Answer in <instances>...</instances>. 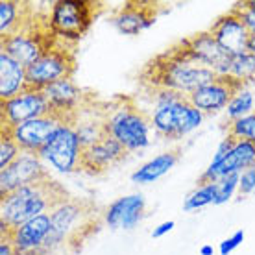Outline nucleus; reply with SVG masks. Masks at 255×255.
I'll return each instance as SVG.
<instances>
[{
    "label": "nucleus",
    "instance_id": "nucleus-16",
    "mask_svg": "<svg viewBox=\"0 0 255 255\" xmlns=\"http://www.w3.org/2000/svg\"><path fill=\"white\" fill-rule=\"evenodd\" d=\"M252 166H255V144L250 140H235L230 153L220 163H211L200 176L198 183H215L226 176L243 174Z\"/></svg>",
    "mask_w": 255,
    "mask_h": 255
},
{
    "label": "nucleus",
    "instance_id": "nucleus-4",
    "mask_svg": "<svg viewBox=\"0 0 255 255\" xmlns=\"http://www.w3.org/2000/svg\"><path fill=\"white\" fill-rule=\"evenodd\" d=\"M95 211L96 207H93L89 202L76 198H69L67 202L54 207L50 211L52 230L43 246V254L52 255L67 243H76L78 239L83 241L87 237L85 230L89 228V217Z\"/></svg>",
    "mask_w": 255,
    "mask_h": 255
},
{
    "label": "nucleus",
    "instance_id": "nucleus-25",
    "mask_svg": "<svg viewBox=\"0 0 255 255\" xmlns=\"http://www.w3.org/2000/svg\"><path fill=\"white\" fill-rule=\"evenodd\" d=\"M228 78H231L233 82L239 85L246 87L248 83L255 80V54L254 52H244L239 56H233L230 63V72Z\"/></svg>",
    "mask_w": 255,
    "mask_h": 255
},
{
    "label": "nucleus",
    "instance_id": "nucleus-11",
    "mask_svg": "<svg viewBox=\"0 0 255 255\" xmlns=\"http://www.w3.org/2000/svg\"><path fill=\"white\" fill-rule=\"evenodd\" d=\"M50 115V106L43 91L28 89L26 87L20 95L9 100L0 102V122L2 129H11L22 122L41 119Z\"/></svg>",
    "mask_w": 255,
    "mask_h": 255
},
{
    "label": "nucleus",
    "instance_id": "nucleus-38",
    "mask_svg": "<svg viewBox=\"0 0 255 255\" xmlns=\"http://www.w3.org/2000/svg\"><path fill=\"white\" fill-rule=\"evenodd\" d=\"M200 255H215V248H213L211 244H204V246L200 248Z\"/></svg>",
    "mask_w": 255,
    "mask_h": 255
},
{
    "label": "nucleus",
    "instance_id": "nucleus-36",
    "mask_svg": "<svg viewBox=\"0 0 255 255\" xmlns=\"http://www.w3.org/2000/svg\"><path fill=\"white\" fill-rule=\"evenodd\" d=\"M174 226H176V222H174V220H166V222H161L157 228H153L152 237H153V239H161V237L166 235L168 231H172Z\"/></svg>",
    "mask_w": 255,
    "mask_h": 255
},
{
    "label": "nucleus",
    "instance_id": "nucleus-3",
    "mask_svg": "<svg viewBox=\"0 0 255 255\" xmlns=\"http://www.w3.org/2000/svg\"><path fill=\"white\" fill-rule=\"evenodd\" d=\"M108 135L119 140L128 153L150 146L152 121L131 100H119L102 113Z\"/></svg>",
    "mask_w": 255,
    "mask_h": 255
},
{
    "label": "nucleus",
    "instance_id": "nucleus-13",
    "mask_svg": "<svg viewBox=\"0 0 255 255\" xmlns=\"http://www.w3.org/2000/svg\"><path fill=\"white\" fill-rule=\"evenodd\" d=\"M209 32L213 33V37L218 41V45L222 46L231 58L250 50L252 32L248 30V26L244 24V20L241 19V15L237 13L235 7H231L226 15L218 17L211 24Z\"/></svg>",
    "mask_w": 255,
    "mask_h": 255
},
{
    "label": "nucleus",
    "instance_id": "nucleus-12",
    "mask_svg": "<svg viewBox=\"0 0 255 255\" xmlns=\"http://www.w3.org/2000/svg\"><path fill=\"white\" fill-rule=\"evenodd\" d=\"M48 178H50V174L37 153L22 152L7 168L0 170V198L19 191L26 185L45 181Z\"/></svg>",
    "mask_w": 255,
    "mask_h": 255
},
{
    "label": "nucleus",
    "instance_id": "nucleus-19",
    "mask_svg": "<svg viewBox=\"0 0 255 255\" xmlns=\"http://www.w3.org/2000/svg\"><path fill=\"white\" fill-rule=\"evenodd\" d=\"M157 19V7L152 2H126L111 19L117 32L122 35H139L153 26Z\"/></svg>",
    "mask_w": 255,
    "mask_h": 255
},
{
    "label": "nucleus",
    "instance_id": "nucleus-21",
    "mask_svg": "<svg viewBox=\"0 0 255 255\" xmlns=\"http://www.w3.org/2000/svg\"><path fill=\"white\" fill-rule=\"evenodd\" d=\"M26 89V69L6 52H0V102L20 95Z\"/></svg>",
    "mask_w": 255,
    "mask_h": 255
},
{
    "label": "nucleus",
    "instance_id": "nucleus-26",
    "mask_svg": "<svg viewBox=\"0 0 255 255\" xmlns=\"http://www.w3.org/2000/svg\"><path fill=\"white\" fill-rule=\"evenodd\" d=\"M252 113H255V96L252 91L243 87V89L237 91L235 96L231 98V102L228 104V108H226V117H228V121L230 122H233V121L243 119V117L252 115Z\"/></svg>",
    "mask_w": 255,
    "mask_h": 255
},
{
    "label": "nucleus",
    "instance_id": "nucleus-17",
    "mask_svg": "<svg viewBox=\"0 0 255 255\" xmlns=\"http://www.w3.org/2000/svg\"><path fill=\"white\" fill-rule=\"evenodd\" d=\"M183 41H185L191 56L198 63L211 69L213 72H217V76H228L231 56L218 45V41L213 37V33L209 30L194 33L192 37H187Z\"/></svg>",
    "mask_w": 255,
    "mask_h": 255
},
{
    "label": "nucleus",
    "instance_id": "nucleus-22",
    "mask_svg": "<svg viewBox=\"0 0 255 255\" xmlns=\"http://www.w3.org/2000/svg\"><path fill=\"white\" fill-rule=\"evenodd\" d=\"M179 159V152L178 150H168V152H163L159 155H155L153 159H150L148 163L137 168L133 174H131V181L133 183H139V185H148V183H153L159 178H163L170 168H172Z\"/></svg>",
    "mask_w": 255,
    "mask_h": 255
},
{
    "label": "nucleus",
    "instance_id": "nucleus-5",
    "mask_svg": "<svg viewBox=\"0 0 255 255\" xmlns=\"http://www.w3.org/2000/svg\"><path fill=\"white\" fill-rule=\"evenodd\" d=\"M98 6L91 0H58L52 4L45 22L58 41L74 45L91 28Z\"/></svg>",
    "mask_w": 255,
    "mask_h": 255
},
{
    "label": "nucleus",
    "instance_id": "nucleus-14",
    "mask_svg": "<svg viewBox=\"0 0 255 255\" xmlns=\"http://www.w3.org/2000/svg\"><path fill=\"white\" fill-rule=\"evenodd\" d=\"M239 89H243V85L233 82L231 78L218 76L215 82L207 83L194 91L191 96H187V100L204 115H217L220 111H226L228 104L231 102V98Z\"/></svg>",
    "mask_w": 255,
    "mask_h": 255
},
{
    "label": "nucleus",
    "instance_id": "nucleus-32",
    "mask_svg": "<svg viewBox=\"0 0 255 255\" xmlns=\"http://www.w3.org/2000/svg\"><path fill=\"white\" fill-rule=\"evenodd\" d=\"M152 98H153V106H155V108H165V106L176 104L178 100L185 98V96H181V95H178V93L168 91V89H152Z\"/></svg>",
    "mask_w": 255,
    "mask_h": 255
},
{
    "label": "nucleus",
    "instance_id": "nucleus-34",
    "mask_svg": "<svg viewBox=\"0 0 255 255\" xmlns=\"http://www.w3.org/2000/svg\"><path fill=\"white\" fill-rule=\"evenodd\" d=\"M244 241V231L239 230L235 231L231 237H228V239H224L222 243H220V246H218V254L220 255H230L233 250H237L241 244H243Z\"/></svg>",
    "mask_w": 255,
    "mask_h": 255
},
{
    "label": "nucleus",
    "instance_id": "nucleus-20",
    "mask_svg": "<svg viewBox=\"0 0 255 255\" xmlns=\"http://www.w3.org/2000/svg\"><path fill=\"white\" fill-rule=\"evenodd\" d=\"M146 211V202L144 196L135 192V194H128L113 204L104 213V222L108 224L111 230H133L135 226L142 220Z\"/></svg>",
    "mask_w": 255,
    "mask_h": 255
},
{
    "label": "nucleus",
    "instance_id": "nucleus-30",
    "mask_svg": "<svg viewBox=\"0 0 255 255\" xmlns=\"http://www.w3.org/2000/svg\"><path fill=\"white\" fill-rule=\"evenodd\" d=\"M20 148L15 140L6 133V131H0V170H4L11 165L13 161L20 155Z\"/></svg>",
    "mask_w": 255,
    "mask_h": 255
},
{
    "label": "nucleus",
    "instance_id": "nucleus-9",
    "mask_svg": "<svg viewBox=\"0 0 255 255\" xmlns=\"http://www.w3.org/2000/svg\"><path fill=\"white\" fill-rule=\"evenodd\" d=\"M82 153L83 148L78 140L74 126L59 124L37 155L43 159V163L54 166L58 172L72 174L78 170L82 172Z\"/></svg>",
    "mask_w": 255,
    "mask_h": 255
},
{
    "label": "nucleus",
    "instance_id": "nucleus-24",
    "mask_svg": "<svg viewBox=\"0 0 255 255\" xmlns=\"http://www.w3.org/2000/svg\"><path fill=\"white\" fill-rule=\"evenodd\" d=\"M76 135H78V140H80V144L82 148L93 146L96 144L98 140H102L106 135H108V129H106V122H104V117L100 115L98 119H80L76 122Z\"/></svg>",
    "mask_w": 255,
    "mask_h": 255
},
{
    "label": "nucleus",
    "instance_id": "nucleus-33",
    "mask_svg": "<svg viewBox=\"0 0 255 255\" xmlns=\"http://www.w3.org/2000/svg\"><path fill=\"white\" fill-rule=\"evenodd\" d=\"M255 192V166L244 170L241 174V183H239V194L243 196H250Z\"/></svg>",
    "mask_w": 255,
    "mask_h": 255
},
{
    "label": "nucleus",
    "instance_id": "nucleus-35",
    "mask_svg": "<svg viewBox=\"0 0 255 255\" xmlns=\"http://www.w3.org/2000/svg\"><path fill=\"white\" fill-rule=\"evenodd\" d=\"M235 140L237 139H233L231 135H226V137L220 140V144H218L217 152H215V155H213V161H211V163H213V165H215V163H220V161L230 153V150L233 148V144H235Z\"/></svg>",
    "mask_w": 255,
    "mask_h": 255
},
{
    "label": "nucleus",
    "instance_id": "nucleus-18",
    "mask_svg": "<svg viewBox=\"0 0 255 255\" xmlns=\"http://www.w3.org/2000/svg\"><path fill=\"white\" fill-rule=\"evenodd\" d=\"M128 155V152L124 150L119 140H115L113 137L106 135L102 140H98L96 144L85 148L82 153V172L87 174H102L109 168H113L115 165H119L121 161H124V157Z\"/></svg>",
    "mask_w": 255,
    "mask_h": 255
},
{
    "label": "nucleus",
    "instance_id": "nucleus-8",
    "mask_svg": "<svg viewBox=\"0 0 255 255\" xmlns=\"http://www.w3.org/2000/svg\"><path fill=\"white\" fill-rule=\"evenodd\" d=\"M204 119V113L194 108L187 98H181L176 104L165 108H153V113L150 117L153 133L170 140L183 139L185 135L192 133L202 126Z\"/></svg>",
    "mask_w": 255,
    "mask_h": 255
},
{
    "label": "nucleus",
    "instance_id": "nucleus-7",
    "mask_svg": "<svg viewBox=\"0 0 255 255\" xmlns=\"http://www.w3.org/2000/svg\"><path fill=\"white\" fill-rule=\"evenodd\" d=\"M56 43L58 39L50 33L46 22L35 24V20H30L15 33L0 39V52H6L9 58L28 69Z\"/></svg>",
    "mask_w": 255,
    "mask_h": 255
},
{
    "label": "nucleus",
    "instance_id": "nucleus-23",
    "mask_svg": "<svg viewBox=\"0 0 255 255\" xmlns=\"http://www.w3.org/2000/svg\"><path fill=\"white\" fill-rule=\"evenodd\" d=\"M30 7L24 2L2 0L0 2V35L7 37L30 22ZM0 37V39H2Z\"/></svg>",
    "mask_w": 255,
    "mask_h": 255
},
{
    "label": "nucleus",
    "instance_id": "nucleus-37",
    "mask_svg": "<svg viewBox=\"0 0 255 255\" xmlns=\"http://www.w3.org/2000/svg\"><path fill=\"white\" fill-rule=\"evenodd\" d=\"M0 255H17L15 250H13L11 243L6 241V239H2V243H0Z\"/></svg>",
    "mask_w": 255,
    "mask_h": 255
},
{
    "label": "nucleus",
    "instance_id": "nucleus-39",
    "mask_svg": "<svg viewBox=\"0 0 255 255\" xmlns=\"http://www.w3.org/2000/svg\"><path fill=\"white\" fill-rule=\"evenodd\" d=\"M250 52L255 54V32L252 33V37H250Z\"/></svg>",
    "mask_w": 255,
    "mask_h": 255
},
{
    "label": "nucleus",
    "instance_id": "nucleus-1",
    "mask_svg": "<svg viewBox=\"0 0 255 255\" xmlns=\"http://www.w3.org/2000/svg\"><path fill=\"white\" fill-rule=\"evenodd\" d=\"M140 82L148 89H168L181 96H191L194 91L217 80V72L200 65L191 56L181 39L165 54H159L140 72Z\"/></svg>",
    "mask_w": 255,
    "mask_h": 255
},
{
    "label": "nucleus",
    "instance_id": "nucleus-29",
    "mask_svg": "<svg viewBox=\"0 0 255 255\" xmlns=\"http://www.w3.org/2000/svg\"><path fill=\"white\" fill-rule=\"evenodd\" d=\"M239 183H241V174H233V176H226V178L215 181L217 185V196H215V205L228 204L231 198L239 192Z\"/></svg>",
    "mask_w": 255,
    "mask_h": 255
},
{
    "label": "nucleus",
    "instance_id": "nucleus-31",
    "mask_svg": "<svg viewBox=\"0 0 255 255\" xmlns=\"http://www.w3.org/2000/svg\"><path fill=\"white\" fill-rule=\"evenodd\" d=\"M237 13L241 15V19L244 20V24L248 26V30L252 33L255 32V0H244V2H237L235 6Z\"/></svg>",
    "mask_w": 255,
    "mask_h": 255
},
{
    "label": "nucleus",
    "instance_id": "nucleus-10",
    "mask_svg": "<svg viewBox=\"0 0 255 255\" xmlns=\"http://www.w3.org/2000/svg\"><path fill=\"white\" fill-rule=\"evenodd\" d=\"M43 93L50 106V115L58 117L63 124L72 126H76V122L82 119V109L95 100V96L89 91L82 89L72 78L50 83Z\"/></svg>",
    "mask_w": 255,
    "mask_h": 255
},
{
    "label": "nucleus",
    "instance_id": "nucleus-27",
    "mask_svg": "<svg viewBox=\"0 0 255 255\" xmlns=\"http://www.w3.org/2000/svg\"><path fill=\"white\" fill-rule=\"evenodd\" d=\"M215 196H217L215 183H198L196 189L187 194L183 202V211L192 213V211L204 209L207 205H215Z\"/></svg>",
    "mask_w": 255,
    "mask_h": 255
},
{
    "label": "nucleus",
    "instance_id": "nucleus-6",
    "mask_svg": "<svg viewBox=\"0 0 255 255\" xmlns=\"http://www.w3.org/2000/svg\"><path fill=\"white\" fill-rule=\"evenodd\" d=\"M76 72V52L74 46L58 41L56 45L26 69V87L43 91L50 83L72 78Z\"/></svg>",
    "mask_w": 255,
    "mask_h": 255
},
{
    "label": "nucleus",
    "instance_id": "nucleus-2",
    "mask_svg": "<svg viewBox=\"0 0 255 255\" xmlns=\"http://www.w3.org/2000/svg\"><path fill=\"white\" fill-rule=\"evenodd\" d=\"M69 200V194L52 178L26 185L0 198V224L15 230L32 218L50 213L54 207Z\"/></svg>",
    "mask_w": 255,
    "mask_h": 255
},
{
    "label": "nucleus",
    "instance_id": "nucleus-28",
    "mask_svg": "<svg viewBox=\"0 0 255 255\" xmlns=\"http://www.w3.org/2000/svg\"><path fill=\"white\" fill-rule=\"evenodd\" d=\"M228 135L237 140H250L255 144V113L228 124Z\"/></svg>",
    "mask_w": 255,
    "mask_h": 255
},
{
    "label": "nucleus",
    "instance_id": "nucleus-15",
    "mask_svg": "<svg viewBox=\"0 0 255 255\" xmlns=\"http://www.w3.org/2000/svg\"><path fill=\"white\" fill-rule=\"evenodd\" d=\"M59 124H63V122L59 121L58 117L46 115L41 117V119L22 122V124L11 128V129H0V131H6L19 144L20 152L39 153L41 148L46 144V140L50 139V135L58 129Z\"/></svg>",
    "mask_w": 255,
    "mask_h": 255
}]
</instances>
